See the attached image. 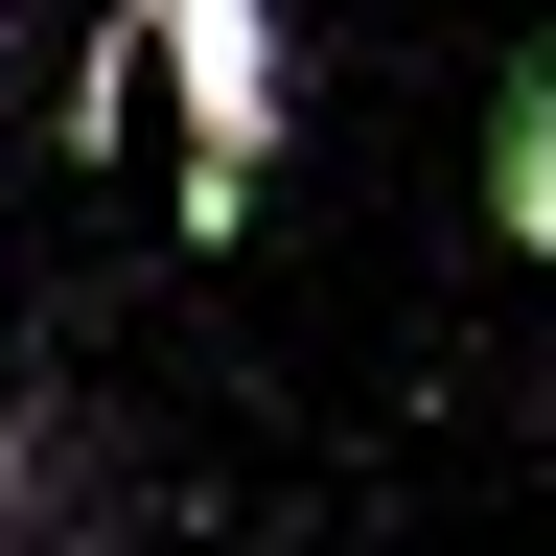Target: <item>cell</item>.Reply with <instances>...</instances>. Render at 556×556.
Wrapping results in <instances>:
<instances>
[{"label":"cell","mask_w":556,"mask_h":556,"mask_svg":"<svg viewBox=\"0 0 556 556\" xmlns=\"http://www.w3.org/2000/svg\"><path fill=\"white\" fill-rule=\"evenodd\" d=\"M139 93H163V47H139V0H116V24L70 47V93H47V139H70V163H116V139H139Z\"/></svg>","instance_id":"obj_3"},{"label":"cell","mask_w":556,"mask_h":556,"mask_svg":"<svg viewBox=\"0 0 556 556\" xmlns=\"http://www.w3.org/2000/svg\"><path fill=\"white\" fill-rule=\"evenodd\" d=\"M93 441L70 417H0V533H116V486H70Z\"/></svg>","instance_id":"obj_4"},{"label":"cell","mask_w":556,"mask_h":556,"mask_svg":"<svg viewBox=\"0 0 556 556\" xmlns=\"http://www.w3.org/2000/svg\"><path fill=\"white\" fill-rule=\"evenodd\" d=\"M486 232H510V255L556 278V47L510 70V93H486Z\"/></svg>","instance_id":"obj_2"},{"label":"cell","mask_w":556,"mask_h":556,"mask_svg":"<svg viewBox=\"0 0 556 556\" xmlns=\"http://www.w3.org/2000/svg\"><path fill=\"white\" fill-rule=\"evenodd\" d=\"M139 47H163V93H186V255H232L255 232V186H278V0H139Z\"/></svg>","instance_id":"obj_1"}]
</instances>
